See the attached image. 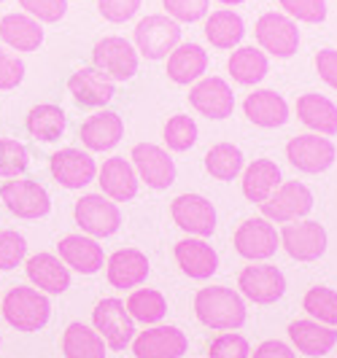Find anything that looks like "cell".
<instances>
[{
  "label": "cell",
  "mask_w": 337,
  "mask_h": 358,
  "mask_svg": "<svg viewBox=\"0 0 337 358\" xmlns=\"http://www.w3.org/2000/svg\"><path fill=\"white\" fill-rule=\"evenodd\" d=\"M60 251V262L65 267L76 269L81 275H95L100 272L106 264V256H103V245H97L95 237H84V234H68L60 240L57 245Z\"/></svg>",
  "instance_id": "obj_20"
},
{
  "label": "cell",
  "mask_w": 337,
  "mask_h": 358,
  "mask_svg": "<svg viewBox=\"0 0 337 358\" xmlns=\"http://www.w3.org/2000/svg\"><path fill=\"white\" fill-rule=\"evenodd\" d=\"M208 68V54L197 43H178L167 54V78L173 84H192L200 81Z\"/></svg>",
  "instance_id": "obj_28"
},
{
  "label": "cell",
  "mask_w": 337,
  "mask_h": 358,
  "mask_svg": "<svg viewBox=\"0 0 337 358\" xmlns=\"http://www.w3.org/2000/svg\"><path fill=\"white\" fill-rule=\"evenodd\" d=\"M243 110L249 116V122H254L256 127H265V129H275V127H284L289 119V106L286 100L273 90H256L251 92L243 103Z\"/></svg>",
  "instance_id": "obj_27"
},
{
  "label": "cell",
  "mask_w": 337,
  "mask_h": 358,
  "mask_svg": "<svg viewBox=\"0 0 337 358\" xmlns=\"http://www.w3.org/2000/svg\"><path fill=\"white\" fill-rule=\"evenodd\" d=\"M305 313L313 318V321L324 323V326H337V291L326 286L310 288L302 299Z\"/></svg>",
  "instance_id": "obj_38"
},
{
  "label": "cell",
  "mask_w": 337,
  "mask_h": 358,
  "mask_svg": "<svg viewBox=\"0 0 337 358\" xmlns=\"http://www.w3.org/2000/svg\"><path fill=\"white\" fill-rule=\"evenodd\" d=\"M281 186V167L273 159H254L243 173V194L249 202L262 205Z\"/></svg>",
  "instance_id": "obj_31"
},
{
  "label": "cell",
  "mask_w": 337,
  "mask_h": 358,
  "mask_svg": "<svg viewBox=\"0 0 337 358\" xmlns=\"http://www.w3.org/2000/svg\"><path fill=\"white\" fill-rule=\"evenodd\" d=\"M0 38L17 52H36L43 43V27L27 14H6L0 19Z\"/></svg>",
  "instance_id": "obj_30"
},
{
  "label": "cell",
  "mask_w": 337,
  "mask_h": 358,
  "mask_svg": "<svg viewBox=\"0 0 337 358\" xmlns=\"http://www.w3.org/2000/svg\"><path fill=\"white\" fill-rule=\"evenodd\" d=\"M27 278L38 291L46 294H62L71 288V269L60 262V256L54 253H36L27 259Z\"/></svg>",
  "instance_id": "obj_22"
},
{
  "label": "cell",
  "mask_w": 337,
  "mask_h": 358,
  "mask_svg": "<svg viewBox=\"0 0 337 358\" xmlns=\"http://www.w3.org/2000/svg\"><path fill=\"white\" fill-rule=\"evenodd\" d=\"M130 345L135 358H181L189 348V340L178 326H154L135 334Z\"/></svg>",
  "instance_id": "obj_13"
},
{
  "label": "cell",
  "mask_w": 337,
  "mask_h": 358,
  "mask_svg": "<svg viewBox=\"0 0 337 358\" xmlns=\"http://www.w3.org/2000/svg\"><path fill=\"white\" fill-rule=\"evenodd\" d=\"M27 253V240L14 229L0 232V269H14Z\"/></svg>",
  "instance_id": "obj_43"
},
{
  "label": "cell",
  "mask_w": 337,
  "mask_h": 358,
  "mask_svg": "<svg viewBox=\"0 0 337 358\" xmlns=\"http://www.w3.org/2000/svg\"><path fill=\"white\" fill-rule=\"evenodd\" d=\"M97 183H100V194H106L114 202H127L138 194V173L125 157H111L103 162Z\"/></svg>",
  "instance_id": "obj_21"
},
{
  "label": "cell",
  "mask_w": 337,
  "mask_h": 358,
  "mask_svg": "<svg viewBox=\"0 0 337 358\" xmlns=\"http://www.w3.org/2000/svg\"><path fill=\"white\" fill-rule=\"evenodd\" d=\"M189 103L197 113H202L208 119H227L235 110V94H232V87L224 78L211 76V78H202L192 87Z\"/></svg>",
  "instance_id": "obj_17"
},
{
  "label": "cell",
  "mask_w": 337,
  "mask_h": 358,
  "mask_svg": "<svg viewBox=\"0 0 337 358\" xmlns=\"http://www.w3.org/2000/svg\"><path fill=\"white\" fill-rule=\"evenodd\" d=\"M197 321L213 331H235L246 323V302L227 286L200 288L195 296Z\"/></svg>",
  "instance_id": "obj_1"
},
{
  "label": "cell",
  "mask_w": 337,
  "mask_h": 358,
  "mask_svg": "<svg viewBox=\"0 0 337 358\" xmlns=\"http://www.w3.org/2000/svg\"><path fill=\"white\" fill-rule=\"evenodd\" d=\"M78 135H81V143L87 145L89 151H111L125 135V122L114 110H100L81 124Z\"/></svg>",
  "instance_id": "obj_25"
},
{
  "label": "cell",
  "mask_w": 337,
  "mask_h": 358,
  "mask_svg": "<svg viewBox=\"0 0 337 358\" xmlns=\"http://www.w3.org/2000/svg\"><path fill=\"white\" fill-rule=\"evenodd\" d=\"M173 221L184 232L195 234V237H211L216 232V208L211 199L202 194H181L170 205Z\"/></svg>",
  "instance_id": "obj_14"
},
{
  "label": "cell",
  "mask_w": 337,
  "mask_h": 358,
  "mask_svg": "<svg viewBox=\"0 0 337 358\" xmlns=\"http://www.w3.org/2000/svg\"><path fill=\"white\" fill-rule=\"evenodd\" d=\"M335 143L319 135H297L286 145V159L302 173H324L335 164Z\"/></svg>",
  "instance_id": "obj_11"
},
{
  "label": "cell",
  "mask_w": 337,
  "mask_h": 358,
  "mask_svg": "<svg viewBox=\"0 0 337 358\" xmlns=\"http://www.w3.org/2000/svg\"><path fill=\"white\" fill-rule=\"evenodd\" d=\"M0 3H3V0H0Z\"/></svg>",
  "instance_id": "obj_51"
},
{
  "label": "cell",
  "mask_w": 337,
  "mask_h": 358,
  "mask_svg": "<svg viewBox=\"0 0 337 358\" xmlns=\"http://www.w3.org/2000/svg\"><path fill=\"white\" fill-rule=\"evenodd\" d=\"M97 8H100L103 19L114 22V24H122L138 14L141 0H97Z\"/></svg>",
  "instance_id": "obj_47"
},
{
  "label": "cell",
  "mask_w": 337,
  "mask_h": 358,
  "mask_svg": "<svg viewBox=\"0 0 337 358\" xmlns=\"http://www.w3.org/2000/svg\"><path fill=\"white\" fill-rule=\"evenodd\" d=\"M249 356H251L249 340L240 337V334H235V331L219 334L211 342V350H208V358H249Z\"/></svg>",
  "instance_id": "obj_41"
},
{
  "label": "cell",
  "mask_w": 337,
  "mask_h": 358,
  "mask_svg": "<svg viewBox=\"0 0 337 358\" xmlns=\"http://www.w3.org/2000/svg\"><path fill=\"white\" fill-rule=\"evenodd\" d=\"M25 78V62L0 46V90H17Z\"/></svg>",
  "instance_id": "obj_46"
},
{
  "label": "cell",
  "mask_w": 337,
  "mask_h": 358,
  "mask_svg": "<svg viewBox=\"0 0 337 358\" xmlns=\"http://www.w3.org/2000/svg\"><path fill=\"white\" fill-rule=\"evenodd\" d=\"M267 221H275V224H291L302 215L310 213L313 208V194L310 189L300 183V180H286L281 183L270 197L259 205Z\"/></svg>",
  "instance_id": "obj_5"
},
{
  "label": "cell",
  "mask_w": 337,
  "mask_h": 358,
  "mask_svg": "<svg viewBox=\"0 0 337 358\" xmlns=\"http://www.w3.org/2000/svg\"><path fill=\"white\" fill-rule=\"evenodd\" d=\"M219 3H224V6H238V3H246V0H219Z\"/></svg>",
  "instance_id": "obj_50"
},
{
  "label": "cell",
  "mask_w": 337,
  "mask_h": 358,
  "mask_svg": "<svg viewBox=\"0 0 337 358\" xmlns=\"http://www.w3.org/2000/svg\"><path fill=\"white\" fill-rule=\"evenodd\" d=\"M65 110L60 106H52V103H43V106H36L30 113H27V132L43 141V143H52V141H60V135L65 132Z\"/></svg>",
  "instance_id": "obj_34"
},
{
  "label": "cell",
  "mask_w": 337,
  "mask_h": 358,
  "mask_svg": "<svg viewBox=\"0 0 337 358\" xmlns=\"http://www.w3.org/2000/svg\"><path fill=\"white\" fill-rule=\"evenodd\" d=\"M205 36L216 49H235L246 36V24H243L240 14H235L230 8H221V11H213L208 17Z\"/></svg>",
  "instance_id": "obj_32"
},
{
  "label": "cell",
  "mask_w": 337,
  "mask_h": 358,
  "mask_svg": "<svg viewBox=\"0 0 337 358\" xmlns=\"http://www.w3.org/2000/svg\"><path fill=\"white\" fill-rule=\"evenodd\" d=\"M289 17L308 22V24H319L326 19V0H278Z\"/></svg>",
  "instance_id": "obj_42"
},
{
  "label": "cell",
  "mask_w": 337,
  "mask_h": 358,
  "mask_svg": "<svg viewBox=\"0 0 337 358\" xmlns=\"http://www.w3.org/2000/svg\"><path fill=\"white\" fill-rule=\"evenodd\" d=\"M286 253L297 262H316L326 251V229L319 221H302V224H286L278 234Z\"/></svg>",
  "instance_id": "obj_16"
},
{
  "label": "cell",
  "mask_w": 337,
  "mask_h": 358,
  "mask_svg": "<svg viewBox=\"0 0 337 358\" xmlns=\"http://www.w3.org/2000/svg\"><path fill=\"white\" fill-rule=\"evenodd\" d=\"M106 275H108V283L114 288H122V291L125 288H138L149 278V259L138 248L116 251L108 259Z\"/></svg>",
  "instance_id": "obj_23"
},
{
  "label": "cell",
  "mask_w": 337,
  "mask_h": 358,
  "mask_svg": "<svg viewBox=\"0 0 337 358\" xmlns=\"http://www.w3.org/2000/svg\"><path fill=\"white\" fill-rule=\"evenodd\" d=\"M297 116L316 135H337V106L316 92H308L297 100Z\"/></svg>",
  "instance_id": "obj_29"
},
{
  "label": "cell",
  "mask_w": 337,
  "mask_h": 358,
  "mask_svg": "<svg viewBox=\"0 0 337 358\" xmlns=\"http://www.w3.org/2000/svg\"><path fill=\"white\" fill-rule=\"evenodd\" d=\"M165 143L170 151H189L197 143V124L192 116L178 113L165 124Z\"/></svg>",
  "instance_id": "obj_39"
},
{
  "label": "cell",
  "mask_w": 337,
  "mask_h": 358,
  "mask_svg": "<svg viewBox=\"0 0 337 358\" xmlns=\"http://www.w3.org/2000/svg\"><path fill=\"white\" fill-rule=\"evenodd\" d=\"M92 62L97 71H103L111 81H130L138 73V52L132 43L119 36H108L95 43Z\"/></svg>",
  "instance_id": "obj_6"
},
{
  "label": "cell",
  "mask_w": 337,
  "mask_h": 358,
  "mask_svg": "<svg viewBox=\"0 0 337 358\" xmlns=\"http://www.w3.org/2000/svg\"><path fill=\"white\" fill-rule=\"evenodd\" d=\"M76 224L89 237H111L122 227V213L116 202H111L106 194H87L76 202Z\"/></svg>",
  "instance_id": "obj_7"
},
{
  "label": "cell",
  "mask_w": 337,
  "mask_h": 358,
  "mask_svg": "<svg viewBox=\"0 0 337 358\" xmlns=\"http://www.w3.org/2000/svg\"><path fill=\"white\" fill-rule=\"evenodd\" d=\"M0 199L19 218H41L49 213V192L36 180H8L0 186Z\"/></svg>",
  "instance_id": "obj_12"
},
{
  "label": "cell",
  "mask_w": 337,
  "mask_h": 358,
  "mask_svg": "<svg viewBox=\"0 0 337 358\" xmlns=\"http://www.w3.org/2000/svg\"><path fill=\"white\" fill-rule=\"evenodd\" d=\"M103 337L84 323H71L62 334V353L65 358H106Z\"/></svg>",
  "instance_id": "obj_33"
},
{
  "label": "cell",
  "mask_w": 337,
  "mask_h": 358,
  "mask_svg": "<svg viewBox=\"0 0 337 358\" xmlns=\"http://www.w3.org/2000/svg\"><path fill=\"white\" fill-rule=\"evenodd\" d=\"M256 41L262 46V52L273 54V57H281L289 59L291 54H297L300 49V30L294 24V19L284 17V14H262L256 22Z\"/></svg>",
  "instance_id": "obj_8"
},
{
  "label": "cell",
  "mask_w": 337,
  "mask_h": 358,
  "mask_svg": "<svg viewBox=\"0 0 337 358\" xmlns=\"http://www.w3.org/2000/svg\"><path fill=\"white\" fill-rule=\"evenodd\" d=\"M0 310H3V318L8 321V326H14L17 331H38L46 326L49 315H52V305H49L46 294L27 286L11 288Z\"/></svg>",
  "instance_id": "obj_2"
},
{
  "label": "cell",
  "mask_w": 337,
  "mask_h": 358,
  "mask_svg": "<svg viewBox=\"0 0 337 358\" xmlns=\"http://www.w3.org/2000/svg\"><path fill=\"white\" fill-rule=\"evenodd\" d=\"M178 43H181V27L176 19L154 14L141 19L135 27V46L146 59H165Z\"/></svg>",
  "instance_id": "obj_4"
},
{
  "label": "cell",
  "mask_w": 337,
  "mask_h": 358,
  "mask_svg": "<svg viewBox=\"0 0 337 358\" xmlns=\"http://www.w3.org/2000/svg\"><path fill=\"white\" fill-rule=\"evenodd\" d=\"M289 337L294 348L305 356H326L337 345L335 326H324L319 321H291L289 323Z\"/></svg>",
  "instance_id": "obj_26"
},
{
  "label": "cell",
  "mask_w": 337,
  "mask_h": 358,
  "mask_svg": "<svg viewBox=\"0 0 337 358\" xmlns=\"http://www.w3.org/2000/svg\"><path fill=\"white\" fill-rule=\"evenodd\" d=\"M238 288L254 305H273V302H278L284 296L286 278L284 272L278 267H273V264H251V267L240 272Z\"/></svg>",
  "instance_id": "obj_9"
},
{
  "label": "cell",
  "mask_w": 337,
  "mask_h": 358,
  "mask_svg": "<svg viewBox=\"0 0 337 358\" xmlns=\"http://www.w3.org/2000/svg\"><path fill=\"white\" fill-rule=\"evenodd\" d=\"M230 73L238 84H259L267 76V54L254 46H240L230 57Z\"/></svg>",
  "instance_id": "obj_35"
},
{
  "label": "cell",
  "mask_w": 337,
  "mask_h": 358,
  "mask_svg": "<svg viewBox=\"0 0 337 358\" xmlns=\"http://www.w3.org/2000/svg\"><path fill=\"white\" fill-rule=\"evenodd\" d=\"M132 164L135 173L146 180V186L151 189H167L176 180V162L170 159V154L154 143H138L132 148Z\"/></svg>",
  "instance_id": "obj_15"
},
{
  "label": "cell",
  "mask_w": 337,
  "mask_h": 358,
  "mask_svg": "<svg viewBox=\"0 0 337 358\" xmlns=\"http://www.w3.org/2000/svg\"><path fill=\"white\" fill-rule=\"evenodd\" d=\"M281 237L267 218H249L235 232V251L249 262H265L278 251Z\"/></svg>",
  "instance_id": "obj_10"
},
{
  "label": "cell",
  "mask_w": 337,
  "mask_h": 358,
  "mask_svg": "<svg viewBox=\"0 0 337 358\" xmlns=\"http://www.w3.org/2000/svg\"><path fill=\"white\" fill-rule=\"evenodd\" d=\"M52 176L60 186L65 189H81L95 180L97 176V164L81 148H62L52 157Z\"/></svg>",
  "instance_id": "obj_18"
},
{
  "label": "cell",
  "mask_w": 337,
  "mask_h": 358,
  "mask_svg": "<svg viewBox=\"0 0 337 358\" xmlns=\"http://www.w3.org/2000/svg\"><path fill=\"white\" fill-rule=\"evenodd\" d=\"M19 6L36 22H60L68 11V0H19Z\"/></svg>",
  "instance_id": "obj_44"
},
{
  "label": "cell",
  "mask_w": 337,
  "mask_h": 358,
  "mask_svg": "<svg viewBox=\"0 0 337 358\" xmlns=\"http://www.w3.org/2000/svg\"><path fill=\"white\" fill-rule=\"evenodd\" d=\"M68 90L76 97L78 106L87 108H103L114 100L116 94V81H111L106 73L92 68H81L68 78Z\"/></svg>",
  "instance_id": "obj_19"
},
{
  "label": "cell",
  "mask_w": 337,
  "mask_h": 358,
  "mask_svg": "<svg viewBox=\"0 0 337 358\" xmlns=\"http://www.w3.org/2000/svg\"><path fill=\"white\" fill-rule=\"evenodd\" d=\"M170 19L176 22H197L208 14V0H162Z\"/></svg>",
  "instance_id": "obj_45"
},
{
  "label": "cell",
  "mask_w": 337,
  "mask_h": 358,
  "mask_svg": "<svg viewBox=\"0 0 337 358\" xmlns=\"http://www.w3.org/2000/svg\"><path fill=\"white\" fill-rule=\"evenodd\" d=\"M176 262L189 278L205 280V278L216 275V269H219V253L213 251L202 237H186V240L176 243Z\"/></svg>",
  "instance_id": "obj_24"
},
{
  "label": "cell",
  "mask_w": 337,
  "mask_h": 358,
  "mask_svg": "<svg viewBox=\"0 0 337 358\" xmlns=\"http://www.w3.org/2000/svg\"><path fill=\"white\" fill-rule=\"evenodd\" d=\"M251 358H297V353L281 340H265L256 350H254V356Z\"/></svg>",
  "instance_id": "obj_49"
},
{
  "label": "cell",
  "mask_w": 337,
  "mask_h": 358,
  "mask_svg": "<svg viewBox=\"0 0 337 358\" xmlns=\"http://www.w3.org/2000/svg\"><path fill=\"white\" fill-rule=\"evenodd\" d=\"M27 148L14 141V138H3L0 141V178H17L27 170Z\"/></svg>",
  "instance_id": "obj_40"
},
{
  "label": "cell",
  "mask_w": 337,
  "mask_h": 358,
  "mask_svg": "<svg viewBox=\"0 0 337 358\" xmlns=\"http://www.w3.org/2000/svg\"><path fill=\"white\" fill-rule=\"evenodd\" d=\"M316 71H319V76L332 87V90H337V52L335 49H321V52L316 54Z\"/></svg>",
  "instance_id": "obj_48"
},
{
  "label": "cell",
  "mask_w": 337,
  "mask_h": 358,
  "mask_svg": "<svg viewBox=\"0 0 337 358\" xmlns=\"http://www.w3.org/2000/svg\"><path fill=\"white\" fill-rule=\"evenodd\" d=\"M92 323H95V331L103 337L106 348L111 350H125L127 345L135 340V331H138L125 302L114 299V296L97 302V307L92 310Z\"/></svg>",
  "instance_id": "obj_3"
},
{
  "label": "cell",
  "mask_w": 337,
  "mask_h": 358,
  "mask_svg": "<svg viewBox=\"0 0 337 358\" xmlns=\"http://www.w3.org/2000/svg\"><path fill=\"white\" fill-rule=\"evenodd\" d=\"M127 313L132 321H141V323H160L167 313V302L162 296L160 291L154 288H135L130 296H127Z\"/></svg>",
  "instance_id": "obj_36"
},
{
  "label": "cell",
  "mask_w": 337,
  "mask_h": 358,
  "mask_svg": "<svg viewBox=\"0 0 337 358\" xmlns=\"http://www.w3.org/2000/svg\"><path fill=\"white\" fill-rule=\"evenodd\" d=\"M205 167L216 180H235L243 170V151L232 143H216L205 154Z\"/></svg>",
  "instance_id": "obj_37"
}]
</instances>
